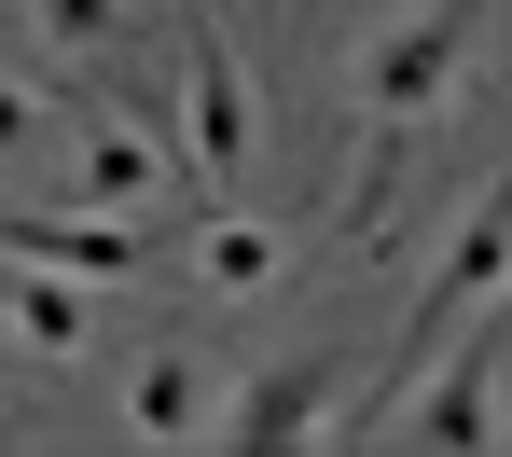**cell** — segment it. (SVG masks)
Masks as SVG:
<instances>
[{
    "instance_id": "obj_4",
    "label": "cell",
    "mask_w": 512,
    "mask_h": 457,
    "mask_svg": "<svg viewBox=\"0 0 512 457\" xmlns=\"http://www.w3.org/2000/svg\"><path fill=\"white\" fill-rule=\"evenodd\" d=\"M346 402V374H333V347H305V361H263L222 416H208V444H319V416Z\"/></svg>"
},
{
    "instance_id": "obj_9",
    "label": "cell",
    "mask_w": 512,
    "mask_h": 457,
    "mask_svg": "<svg viewBox=\"0 0 512 457\" xmlns=\"http://www.w3.org/2000/svg\"><path fill=\"white\" fill-rule=\"evenodd\" d=\"M208 416H222V402H208V361H194V347H153V361L125 374V430H139V444H208Z\"/></svg>"
},
{
    "instance_id": "obj_12",
    "label": "cell",
    "mask_w": 512,
    "mask_h": 457,
    "mask_svg": "<svg viewBox=\"0 0 512 457\" xmlns=\"http://www.w3.org/2000/svg\"><path fill=\"white\" fill-rule=\"evenodd\" d=\"M42 139H56V97L28 84V70H0V181H14V167H42Z\"/></svg>"
},
{
    "instance_id": "obj_8",
    "label": "cell",
    "mask_w": 512,
    "mask_h": 457,
    "mask_svg": "<svg viewBox=\"0 0 512 457\" xmlns=\"http://www.w3.org/2000/svg\"><path fill=\"white\" fill-rule=\"evenodd\" d=\"M499 277H512V222H499V208H471V222H457V250H443V277L416 291V361H429V333H457V319H485V305H499Z\"/></svg>"
},
{
    "instance_id": "obj_2",
    "label": "cell",
    "mask_w": 512,
    "mask_h": 457,
    "mask_svg": "<svg viewBox=\"0 0 512 457\" xmlns=\"http://www.w3.org/2000/svg\"><path fill=\"white\" fill-rule=\"evenodd\" d=\"M180 167H194V194L250 181V70H236V42L208 14L180 28Z\"/></svg>"
},
{
    "instance_id": "obj_10",
    "label": "cell",
    "mask_w": 512,
    "mask_h": 457,
    "mask_svg": "<svg viewBox=\"0 0 512 457\" xmlns=\"http://www.w3.org/2000/svg\"><path fill=\"white\" fill-rule=\"evenodd\" d=\"M416 444H443V457H485V444H499V347H485V333H471L457 374L416 402Z\"/></svg>"
},
{
    "instance_id": "obj_11",
    "label": "cell",
    "mask_w": 512,
    "mask_h": 457,
    "mask_svg": "<svg viewBox=\"0 0 512 457\" xmlns=\"http://www.w3.org/2000/svg\"><path fill=\"white\" fill-rule=\"evenodd\" d=\"M28 14H42V42H56V56H111V42L139 28V0H28Z\"/></svg>"
},
{
    "instance_id": "obj_5",
    "label": "cell",
    "mask_w": 512,
    "mask_h": 457,
    "mask_svg": "<svg viewBox=\"0 0 512 457\" xmlns=\"http://www.w3.org/2000/svg\"><path fill=\"white\" fill-rule=\"evenodd\" d=\"M194 277H208V305H263L277 277H291V222H263L236 194H208V222H194Z\"/></svg>"
},
{
    "instance_id": "obj_3",
    "label": "cell",
    "mask_w": 512,
    "mask_h": 457,
    "mask_svg": "<svg viewBox=\"0 0 512 457\" xmlns=\"http://www.w3.org/2000/svg\"><path fill=\"white\" fill-rule=\"evenodd\" d=\"M70 167H84V208H125V222H139V208H167V194L194 181L167 139H153V111H139V97H84Z\"/></svg>"
},
{
    "instance_id": "obj_6",
    "label": "cell",
    "mask_w": 512,
    "mask_h": 457,
    "mask_svg": "<svg viewBox=\"0 0 512 457\" xmlns=\"http://www.w3.org/2000/svg\"><path fill=\"white\" fill-rule=\"evenodd\" d=\"M0 319H14L28 361H84V347H97V291L56 277V264H14V250H0Z\"/></svg>"
},
{
    "instance_id": "obj_7",
    "label": "cell",
    "mask_w": 512,
    "mask_h": 457,
    "mask_svg": "<svg viewBox=\"0 0 512 457\" xmlns=\"http://www.w3.org/2000/svg\"><path fill=\"white\" fill-rule=\"evenodd\" d=\"M0 250L84 277V291H111V277H139V222H125V208H97V222H28V208H0Z\"/></svg>"
},
{
    "instance_id": "obj_1",
    "label": "cell",
    "mask_w": 512,
    "mask_h": 457,
    "mask_svg": "<svg viewBox=\"0 0 512 457\" xmlns=\"http://www.w3.org/2000/svg\"><path fill=\"white\" fill-rule=\"evenodd\" d=\"M485 42V0H402L374 42H360V111L374 125H429L457 97V56Z\"/></svg>"
}]
</instances>
